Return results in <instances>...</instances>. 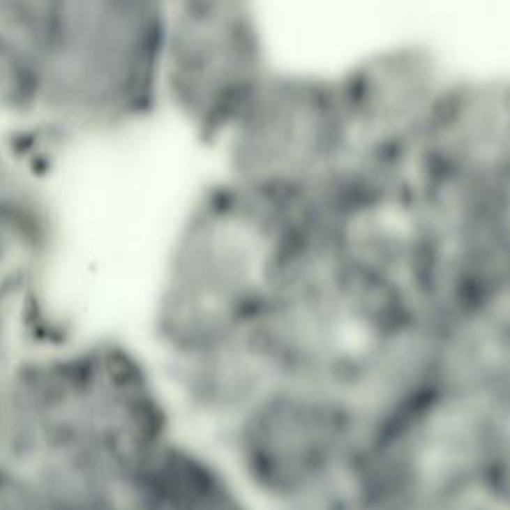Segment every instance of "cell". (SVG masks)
I'll use <instances>...</instances> for the list:
<instances>
[{"label":"cell","instance_id":"cell-1","mask_svg":"<svg viewBox=\"0 0 510 510\" xmlns=\"http://www.w3.org/2000/svg\"><path fill=\"white\" fill-rule=\"evenodd\" d=\"M179 428L144 343L118 335L24 337L13 369L10 463L64 509L110 504L118 483Z\"/></svg>","mask_w":510,"mask_h":510},{"label":"cell","instance_id":"cell-2","mask_svg":"<svg viewBox=\"0 0 510 510\" xmlns=\"http://www.w3.org/2000/svg\"><path fill=\"white\" fill-rule=\"evenodd\" d=\"M291 216L216 178L183 206L160 249L144 345L158 363L249 329L276 287Z\"/></svg>","mask_w":510,"mask_h":510},{"label":"cell","instance_id":"cell-3","mask_svg":"<svg viewBox=\"0 0 510 510\" xmlns=\"http://www.w3.org/2000/svg\"><path fill=\"white\" fill-rule=\"evenodd\" d=\"M38 140L126 134L160 112L166 0H36Z\"/></svg>","mask_w":510,"mask_h":510},{"label":"cell","instance_id":"cell-4","mask_svg":"<svg viewBox=\"0 0 510 510\" xmlns=\"http://www.w3.org/2000/svg\"><path fill=\"white\" fill-rule=\"evenodd\" d=\"M367 435L345 393L285 381L207 441L257 510H371L361 481Z\"/></svg>","mask_w":510,"mask_h":510},{"label":"cell","instance_id":"cell-5","mask_svg":"<svg viewBox=\"0 0 510 510\" xmlns=\"http://www.w3.org/2000/svg\"><path fill=\"white\" fill-rule=\"evenodd\" d=\"M223 181L287 213L319 202L359 158L335 78L269 72L218 138Z\"/></svg>","mask_w":510,"mask_h":510},{"label":"cell","instance_id":"cell-6","mask_svg":"<svg viewBox=\"0 0 510 510\" xmlns=\"http://www.w3.org/2000/svg\"><path fill=\"white\" fill-rule=\"evenodd\" d=\"M269 72L253 0H166L160 112L213 142Z\"/></svg>","mask_w":510,"mask_h":510},{"label":"cell","instance_id":"cell-7","mask_svg":"<svg viewBox=\"0 0 510 510\" xmlns=\"http://www.w3.org/2000/svg\"><path fill=\"white\" fill-rule=\"evenodd\" d=\"M335 80L357 152L387 160L409 158L451 82L419 48L381 52Z\"/></svg>","mask_w":510,"mask_h":510},{"label":"cell","instance_id":"cell-8","mask_svg":"<svg viewBox=\"0 0 510 510\" xmlns=\"http://www.w3.org/2000/svg\"><path fill=\"white\" fill-rule=\"evenodd\" d=\"M112 510H257L218 449L176 428L128 470Z\"/></svg>","mask_w":510,"mask_h":510},{"label":"cell","instance_id":"cell-9","mask_svg":"<svg viewBox=\"0 0 510 510\" xmlns=\"http://www.w3.org/2000/svg\"><path fill=\"white\" fill-rule=\"evenodd\" d=\"M40 22L36 0H0V128L38 140Z\"/></svg>","mask_w":510,"mask_h":510},{"label":"cell","instance_id":"cell-10","mask_svg":"<svg viewBox=\"0 0 510 510\" xmlns=\"http://www.w3.org/2000/svg\"><path fill=\"white\" fill-rule=\"evenodd\" d=\"M0 510H62L30 472L0 463Z\"/></svg>","mask_w":510,"mask_h":510},{"label":"cell","instance_id":"cell-11","mask_svg":"<svg viewBox=\"0 0 510 510\" xmlns=\"http://www.w3.org/2000/svg\"><path fill=\"white\" fill-rule=\"evenodd\" d=\"M20 337L0 329V463L10 460L13 441V369Z\"/></svg>","mask_w":510,"mask_h":510},{"label":"cell","instance_id":"cell-12","mask_svg":"<svg viewBox=\"0 0 510 510\" xmlns=\"http://www.w3.org/2000/svg\"><path fill=\"white\" fill-rule=\"evenodd\" d=\"M34 174L38 172L24 152L22 140L0 128V200Z\"/></svg>","mask_w":510,"mask_h":510},{"label":"cell","instance_id":"cell-13","mask_svg":"<svg viewBox=\"0 0 510 510\" xmlns=\"http://www.w3.org/2000/svg\"><path fill=\"white\" fill-rule=\"evenodd\" d=\"M0 329H10V331H14V327L10 325V321L4 317L2 313H0Z\"/></svg>","mask_w":510,"mask_h":510},{"label":"cell","instance_id":"cell-14","mask_svg":"<svg viewBox=\"0 0 510 510\" xmlns=\"http://www.w3.org/2000/svg\"><path fill=\"white\" fill-rule=\"evenodd\" d=\"M460 510H498V509L490 507V504H474V507H467V509H460Z\"/></svg>","mask_w":510,"mask_h":510}]
</instances>
